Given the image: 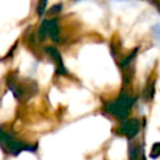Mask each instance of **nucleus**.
<instances>
[{
  "label": "nucleus",
  "mask_w": 160,
  "mask_h": 160,
  "mask_svg": "<svg viewBox=\"0 0 160 160\" xmlns=\"http://www.w3.org/2000/svg\"><path fill=\"white\" fill-rule=\"evenodd\" d=\"M122 131L128 135V136H132L134 134H136L138 131V122L136 121H131V122H126L122 128Z\"/></svg>",
  "instance_id": "20e7f679"
},
{
  "label": "nucleus",
  "mask_w": 160,
  "mask_h": 160,
  "mask_svg": "<svg viewBox=\"0 0 160 160\" xmlns=\"http://www.w3.org/2000/svg\"><path fill=\"white\" fill-rule=\"evenodd\" d=\"M0 145L5 149V151L14 152V154L26 149L20 141H16L9 132H5L2 130H0Z\"/></svg>",
  "instance_id": "f257e3e1"
},
{
  "label": "nucleus",
  "mask_w": 160,
  "mask_h": 160,
  "mask_svg": "<svg viewBox=\"0 0 160 160\" xmlns=\"http://www.w3.org/2000/svg\"><path fill=\"white\" fill-rule=\"evenodd\" d=\"M46 50H48V52H49V54L55 59V61L58 62V72L65 74L66 71H65V68L62 66V61H61V56H60L59 51H58L56 49H54V48H48Z\"/></svg>",
  "instance_id": "7ed1b4c3"
},
{
  "label": "nucleus",
  "mask_w": 160,
  "mask_h": 160,
  "mask_svg": "<svg viewBox=\"0 0 160 160\" xmlns=\"http://www.w3.org/2000/svg\"><path fill=\"white\" fill-rule=\"evenodd\" d=\"M58 32H59V30H58V22H56V20H46V21L42 22L41 34H48L51 38L56 39Z\"/></svg>",
  "instance_id": "f03ea898"
}]
</instances>
